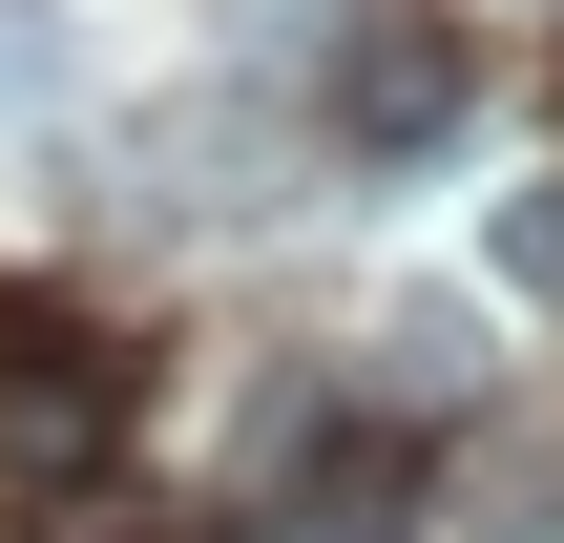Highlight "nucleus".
I'll return each instance as SVG.
<instances>
[{"instance_id":"obj_1","label":"nucleus","mask_w":564,"mask_h":543,"mask_svg":"<svg viewBox=\"0 0 564 543\" xmlns=\"http://www.w3.org/2000/svg\"><path fill=\"white\" fill-rule=\"evenodd\" d=\"M460 105H481V21H440V0H335L314 21V126L335 146L419 167V146H460Z\"/></svg>"},{"instance_id":"obj_2","label":"nucleus","mask_w":564,"mask_h":543,"mask_svg":"<svg viewBox=\"0 0 564 543\" xmlns=\"http://www.w3.org/2000/svg\"><path fill=\"white\" fill-rule=\"evenodd\" d=\"M126 398H147V356H105V314L0 293V460H21V481H84V460L126 439Z\"/></svg>"},{"instance_id":"obj_3","label":"nucleus","mask_w":564,"mask_h":543,"mask_svg":"<svg viewBox=\"0 0 564 543\" xmlns=\"http://www.w3.org/2000/svg\"><path fill=\"white\" fill-rule=\"evenodd\" d=\"M272 543H419V460L356 419H272Z\"/></svg>"},{"instance_id":"obj_4","label":"nucleus","mask_w":564,"mask_h":543,"mask_svg":"<svg viewBox=\"0 0 564 543\" xmlns=\"http://www.w3.org/2000/svg\"><path fill=\"white\" fill-rule=\"evenodd\" d=\"M105 167H126L105 209H167V230H209V209H251V167H272V126H251L230 84H188V105H147V126H126Z\"/></svg>"},{"instance_id":"obj_5","label":"nucleus","mask_w":564,"mask_h":543,"mask_svg":"<svg viewBox=\"0 0 564 543\" xmlns=\"http://www.w3.org/2000/svg\"><path fill=\"white\" fill-rule=\"evenodd\" d=\"M63 84H84V0H0V146H21Z\"/></svg>"},{"instance_id":"obj_6","label":"nucleus","mask_w":564,"mask_h":543,"mask_svg":"<svg viewBox=\"0 0 564 543\" xmlns=\"http://www.w3.org/2000/svg\"><path fill=\"white\" fill-rule=\"evenodd\" d=\"M481 272H502V293H544V314H564V188H502V209H481Z\"/></svg>"}]
</instances>
